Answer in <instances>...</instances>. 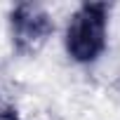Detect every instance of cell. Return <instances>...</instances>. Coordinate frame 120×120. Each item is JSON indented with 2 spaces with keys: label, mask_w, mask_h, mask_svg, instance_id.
Here are the masks:
<instances>
[{
  "label": "cell",
  "mask_w": 120,
  "mask_h": 120,
  "mask_svg": "<svg viewBox=\"0 0 120 120\" xmlns=\"http://www.w3.org/2000/svg\"><path fill=\"white\" fill-rule=\"evenodd\" d=\"M106 28H108V5L104 3H85L80 5L68 26H66V52L80 64H90L106 47Z\"/></svg>",
  "instance_id": "1"
},
{
  "label": "cell",
  "mask_w": 120,
  "mask_h": 120,
  "mask_svg": "<svg viewBox=\"0 0 120 120\" xmlns=\"http://www.w3.org/2000/svg\"><path fill=\"white\" fill-rule=\"evenodd\" d=\"M54 31L52 19L47 17V12L38 5H19L12 12V33H14V42L19 49L31 52L38 49L47 35Z\"/></svg>",
  "instance_id": "2"
},
{
  "label": "cell",
  "mask_w": 120,
  "mask_h": 120,
  "mask_svg": "<svg viewBox=\"0 0 120 120\" xmlns=\"http://www.w3.org/2000/svg\"><path fill=\"white\" fill-rule=\"evenodd\" d=\"M0 120H21V118L14 115V113H10V111H3V113H0Z\"/></svg>",
  "instance_id": "3"
}]
</instances>
